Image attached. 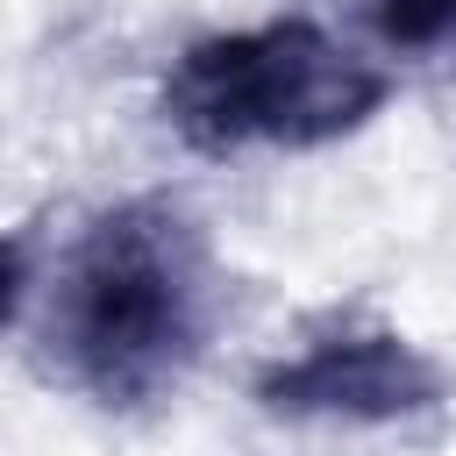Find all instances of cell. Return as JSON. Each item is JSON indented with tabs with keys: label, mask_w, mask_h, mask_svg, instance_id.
Returning <instances> with one entry per match:
<instances>
[{
	"label": "cell",
	"mask_w": 456,
	"mask_h": 456,
	"mask_svg": "<svg viewBox=\"0 0 456 456\" xmlns=\"http://www.w3.org/2000/svg\"><path fill=\"white\" fill-rule=\"evenodd\" d=\"M392 100L385 57L356 50L349 36L271 14L249 28L192 36L157 86V121L200 157H249V150H328L370 128Z\"/></svg>",
	"instance_id": "cell-2"
},
{
	"label": "cell",
	"mask_w": 456,
	"mask_h": 456,
	"mask_svg": "<svg viewBox=\"0 0 456 456\" xmlns=\"http://www.w3.org/2000/svg\"><path fill=\"white\" fill-rule=\"evenodd\" d=\"M256 406L278 420H335V428H392L435 413L449 399V370L406 342L399 328H328L306 349L256 370Z\"/></svg>",
	"instance_id": "cell-3"
},
{
	"label": "cell",
	"mask_w": 456,
	"mask_h": 456,
	"mask_svg": "<svg viewBox=\"0 0 456 456\" xmlns=\"http://www.w3.org/2000/svg\"><path fill=\"white\" fill-rule=\"evenodd\" d=\"M356 21L385 57H456V0H356Z\"/></svg>",
	"instance_id": "cell-4"
},
{
	"label": "cell",
	"mask_w": 456,
	"mask_h": 456,
	"mask_svg": "<svg viewBox=\"0 0 456 456\" xmlns=\"http://www.w3.org/2000/svg\"><path fill=\"white\" fill-rule=\"evenodd\" d=\"M221 306L207 228L171 192H135L100 207L57 256L36 356L43 370L100 413L157 406L207 356Z\"/></svg>",
	"instance_id": "cell-1"
},
{
	"label": "cell",
	"mask_w": 456,
	"mask_h": 456,
	"mask_svg": "<svg viewBox=\"0 0 456 456\" xmlns=\"http://www.w3.org/2000/svg\"><path fill=\"white\" fill-rule=\"evenodd\" d=\"M21 299H28V249H21L14 235H0V335L14 328Z\"/></svg>",
	"instance_id": "cell-5"
}]
</instances>
